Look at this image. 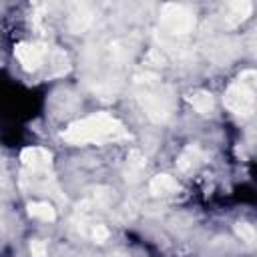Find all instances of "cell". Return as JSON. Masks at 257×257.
I'll return each instance as SVG.
<instances>
[{
  "mask_svg": "<svg viewBox=\"0 0 257 257\" xmlns=\"http://www.w3.org/2000/svg\"><path fill=\"white\" fill-rule=\"evenodd\" d=\"M92 239H94L96 243L106 241V239H108V229H106L104 225H94V229H92Z\"/></svg>",
  "mask_w": 257,
  "mask_h": 257,
  "instance_id": "obj_14",
  "label": "cell"
},
{
  "mask_svg": "<svg viewBox=\"0 0 257 257\" xmlns=\"http://www.w3.org/2000/svg\"><path fill=\"white\" fill-rule=\"evenodd\" d=\"M149 189L153 195H171V193L179 191V183L171 175H157V177H153Z\"/></svg>",
  "mask_w": 257,
  "mask_h": 257,
  "instance_id": "obj_6",
  "label": "cell"
},
{
  "mask_svg": "<svg viewBox=\"0 0 257 257\" xmlns=\"http://www.w3.org/2000/svg\"><path fill=\"white\" fill-rule=\"evenodd\" d=\"M227 8H229V12H231V16H233V24L235 22H241V20H245L249 14H251V10H253V4L249 2V0H241V2H229L227 4Z\"/></svg>",
  "mask_w": 257,
  "mask_h": 257,
  "instance_id": "obj_9",
  "label": "cell"
},
{
  "mask_svg": "<svg viewBox=\"0 0 257 257\" xmlns=\"http://www.w3.org/2000/svg\"><path fill=\"white\" fill-rule=\"evenodd\" d=\"M122 137H126L124 126L108 112H94L90 116L74 120L60 133V139L70 145L104 143V141H116Z\"/></svg>",
  "mask_w": 257,
  "mask_h": 257,
  "instance_id": "obj_1",
  "label": "cell"
},
{
  "mask_svg": "<svg viewBox=\"0 0 257 257\" xmlns=\"http://www.w3.org/2000/svg\"><path fill=\"white\" fill-rule=\"evenodd\" d=\"M30 253H32V257H48L46 243H44V241H40V239L30 241Z\"/></svg>",
  "mask_w": 257,
  "mask_h": 257,
  "instance_id": "obj_13",
  "label": "cell"
},
{
  "mask_svg": "<svg viewBox=\"0 0 257 257\" xmlns=\"http://www.w3.org/2000/svg\"><path fill=\"white\" fill-rule=\"evenodd\" d=\"M225 106L241 116H249L255 108V92H253V82L245 80H235L227 94H225Z\"/></svg>",
  "mask_w": 257,
  "mask_h": 257,
  "instance_id": "obj_2",
  "label": "cell"
},
{
  "mask_svg": "<svg viewBox=\"0 0 257 257\" xmlns=\"http://www.w3.org/2000/svg\"><path fill=\"white\" fill-rule=\"evenodd\" d=\"M14 52H16V58L20 60L24 70H36L44 60L46 46L44 44H32V42H20L14 48Z\"/></svg>",
  "mask_w": 257,
  "mask_h": 257,
  "instance_id": "obj_4",
  "label": "cell"
},
{
  "mask_svg": "<svg viewBox=\"0 0 257 257\" xmlns=\"http://www.w3.org/2000/svg\"><path fill=\"white\" fill-rule=\"evenodd\" d=\"M189 102L193 104V108L197 110V112H201V114H209L211 110H213V96L209 94V92H205V90H199V92H193L191 96H189Z\"/></svg>",
  "mask_w": 257,
  "mask_h": 257,
  "instance_id": "obj_8",
  "label": "cell"
},
{
  "mask_svg": "<svg viewBox=\"0 0 257 257\" xmlns=\"http://www.w3.org/2000/svg\"><path fill=\"white\" fill-rule=\"evenodd\" d=\"M28 215L40 221H54L56 219V211L50 203L46 201H36V203H28Z\"/></svg>",
  "mask_w": 257,
  "mask_h": 257,
  "instance_id": "obj_7",
  "label": "cell"
},
{
  "mask_svg": "<svg viewBox=\"0 0 257 257\" xmlns=\"http://www.w3.org/2000/svg\"><path fill=\"white\" fill-rule=\"evenodd\" d=\"M50 159L52 155L46 151V149H40V147H28L20 153V161L32 169V171H44L50 167Z\"/></svg>",
  "mask_w": 257,
  "mask_h": 257,
  "instance_id": "obj_5",
  "label": "cell"
},
{
  "mask_svg": "<svg viewBox=\"0 0 257 257\" xmlns=\"http://www.w3.org/2000/svg\"><path fill=\"white\" fill-rule=\"evenodd\" d=\"M199 157H201V151H199L195 145H189V147L181 153V157H179V161H177V167H179L181 171H189V169L197 163Z\"/></svg>",
  "mask_w": 257,
  "mask_h": 257,
  "instance_id": "obj_10",
  "label": "cell"
},
{
  "mask_svg": "<svg viewBox=\"0 0 257 257\" xmlns=\"http://www.w3.org/2000/svg\"><path fill=\"white\" fill-rule=\"evenodd\" d=\"M145 167V159L139 151H133L128 157V169H126V179H137V175L141 173V169Z\"/></svg>",
  "mask_w": 257,
  "mask_h": 257,
  "instance_id": "obj_11",
  "label": "cell"
},
{
  "mask_svg": "<svg viewBox=\"0 0 257 257\" xmlns=\"http://www.w3.org/2000/svg\"><path fill=\"white\" fill-rule=\"evenodd\" d=\"M165 28L173 34H187L193 30L195 26V16L183 8V6H177V4H167L163 8V16H161Z\"/></svg>",
  "mask_w": 257,
  "mask_h": 257,
  "instance_id": "obj_3",
  "label": "cell"
},
{
  "mask_svg": "<svg viewBox=\"0 0 257 257\" xmlns=\"http://www.w3.org/2000/svg\"><path fill=\"white\" fill-rule=\"evenodd\" d=\"M235 233L241 241H245L247 245H253L255 239H257V233H255V227L249 225V223H237L235 225Z\"/></svg>",
  "mask_w": 257,
  "mask_h": 257,
  "instance_id": "obj_12",
  "label": "cell"
}]
</instances>
